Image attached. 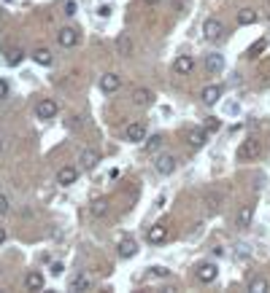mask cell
<instances>
[{
  "mask_svg": "<svg viewBox=\"0 0 270 293\" xmlns=\"http://www.w3.org/2000/svg\"><path fill=\"white\" fill-rule=\"evenodd\" d=\"M268 288H270V285H268L265 277H254L252 283H249V291H252V293H265Z\"/></svg>",
  "mask_w": 270,
  "mask_h": 293,
  "instance_id": "27",
  "label": "cell"
},
{
  "mask_svg": "<svg viewBox=\"0 0 270 293\" xmlns=\"http://www.w3.org/2000/svg\"><path fill=\"white\" fill-rule=\"evenodd\" d=\"M143 3H146V5H157L160 0H143Z\"/></svg>",
  "mask_w": 270,
  "mask_h": 293,
  "instance_id": "38",
  "label": "cell"
},
{
  "mask_svg": "<svg viewBox=\"0 0 270 293\" xmlns=\"http://www.w3.org/2000/svg\"><path fill=\"white\" fill-rule=\"evenodd\" d=\"M62 272H65V266H62L60 261H54V264H51V275H54V277H60Z\"/></svg>",
  "mask_w": 270,
  "mask_h": 293,
  "instance_id": "32",
  "label": "cell"
},
{
  "mask_svg": "<svg viewBox=\"0 0 270 293\" xmlns=\"http://www.w3.org/2000/svg\"><path fill=\"white\" fill-rule=\"evenodd\" d=\"M162 148V135H151L143 140V154H157Z\"/></svg>",
  "mask_w": 270,
  "mask_h": 293,
  "instance_id": "23",
  "label": "cell"
},
{
  "mask_svg": "<svg viewBox=\"0 0 270 293\" xmlns=\"http://www.w3.org/2000/svg\"><path fill=\"white\" fill-rule=\"evenodd\" d=\"M173 70L179 73V76H189V73L195 70V59L189 57V54H181V57L173 62Z\"/></svg>",
  "mask_w": 270,
  "mask_h": 293,
  "instance_id": "17",
  "label": "cell"
},
{
  "mask_svg": "<svg viewBox=\"0 0 270 293\" xmlns=\"http://www.w3.org/2000/svg\"><path fill=\"white\" fill-rule=\"evenodd\" d=\"M8 92H11L8 81H3V78H0V99H5V97H8Z\"/></svg>",
  "mask_w": 270,
  "mask_h": 293,
  "instance_id": "31",
  "label": "cell"
},
{
  "mask_svg": "<svg viewBox=\"0 0 270 293\" xmlns=\"http://www.w3.org/2000/svg\"><path fill=\"white\" fill-rule=\"evenodd\" d=\"M8 210H11V202H8V196H5V194H0V215H5Z\"/></svg>",
  "mask_w": 270,
  "mask_h": 293,
  "instance_id": "30",
  "label": "cell"
},
{
  "mask_svg": "<svg viewBox=\"0 0 270 293\" xmlns=\"http://www.w3.org/2000/svg\"><path fill=\"white\" fill-rule=\"evenodd\" d=\"M206 129H219V121H216V118H211V121H208V126H206Z\"/></svg>",
  "mask_w": 270,
  "mask_h": 293,
  "instance_id": "36",
  "label": "cell"
},
{
  "mask_svg": "<svg viewBox=\"0 0 270 293\" xmlns=\"http://www.w3.org/2000/svg\"><path fill=\"white\" fill-rule=\"evenodd\" d=\"M0 16H3V8H0Z\"/></svg>",
  "mask_w": 270,
  "mask_h": 293,
  "instance_id": "40",
  "label": "cell"
},
{
  "mask_svg": "<svg viewBox=\"0 0 270 293\" xmlns=\"http://www.w3.org/2000/svg\"><path fill=\"white\" fill-rule=\"evenodd\" d=\"M24 288L27 291H43V275L41 272H27V277H24Z\"/></svg>",
  "mask_w": 270,
  "mask_h": 293,
  "instance_id": "20",
  "label": "cell"
},
{
  "mask_svg": "<svg viewBox=\"0 0 270 293\" xmlns=\"http://www.w3.org/2000/svg\"><path fill=\"white\" fill-rule=\"evenodd\" d=\"M22 57H24L22 49H8V54H5V62H8L11 68H16V65L22 62Z\"/></svg>",
  "mask_w": 270,
  "mask_h": 293,
  "instance_id": "28",
  "label": "cell"
},
{
  "mask_svg": "<svg viewBox=\"0 0 270 293\" xmlns=\"http://www.w3.org/2000/svg\"><path fill=\"white\" fill-rule=\"evenodd\" d=\"M124 137L130 140V143H143L149 135H146V124L143 121H133L127 124V129H124Z\"/></svg>",
  "mask_w": 270,
  "mask_h": 293,
  "instance_id": "7",
  "label": "cell"
},
{
  "mask_svg": "<svg viewBox=\"0 0 270 293\" xmlns=\"http://www.w3.org/2000/svg\"><path fill=\"white\" fill-rule=\"evenodd\" d=\"M151 102H154V92H151V89H146V86L133 89V105H135V108H149Z\"/></svg>",
  "mask_w": 270,
  "mask_h": 293,
  "instance_id": "8",
  "label": "cell"
},
{
  "mask_svg": "<svg viewBox=\"0 0 270 293\" xmlns=\"http://www.w3.org/2000/svg\"><path fill=\"white\" fill-rule=\"evenodd\" d=\"M78 41H81V35H78L76 27H62L57 32V43H60L62 49H73V46H78Z\"/></svg>",
  "mask_w": 270,
  "mask_h": 293,
  "instance_id": "3",
  "label": "cell"
},
{
  "mask_svg": "<svg viewBox=\"0 0 270 293\" xmlns=\"http://www.w3.org/2000/svg\"><path fill=\"white\" fill-rule=\"evenodd\" d=\"M200 99H203V105H208V108H214V105L222 99V86H216V84H208L206 89L200 92Z\"/></svg>",
  "mask_w": 270,
  "mask_h": 293,
  "instance_id": "9",
  "label": "cell"
},
{
  "mask_svg": "<svg viewBox=\"0 0 270 293\" xmlns=\"http://www.w3.org/2000/svg\"><path fill=\"white\" fill-rule=\"evenodd\" d=\"M260 154H262V145H260V140H254V137H246L238 145V159L241 162H254V159H260Z\"/></svg>",
  "mask_w": 270,
  "mask_h": 293,
  "instance_id": "1",
  "label": "cell"
},
{
  "mask_svg": "<svg viewBox=\"0 0 270 293\" xmlns=\"http://www.w3.org/2000/svg\"><path fill=\"white\" fill-rule=\"evenodd\" d=\"M252 218H254V207H252V204H246V207L238 212V218H235V226H238V229H246V226L252 223Z\"/></svg>",
  "mask_w": 270,
  "mask_h": 293,
  "instance_id": "22",
  "label": "cell"
},
{
  "mask_svg": "<svg viewBox=\"0 0 270 293\" xmlns=\"http://www.w3.org/2000/svg\"><path fill=\"white\" fill-rule=\"evenodd\" d=\"M68 288H70V291H76V293L89 291V288H92V277H89V275H84V272H76V275L70 277Z\"/></svg>",
  "mask_w": 270,
  "mask_h": 293,
  "instance_id": "13",
  "label": "cell"
},
{
  "mask_svg": "<svg viewBox=\"0 0 270 293\" xmlns=\"http://www.w3.org/2000/svg\"><path fill=\"white\" fill-rule=\"evenodd\" d=\"M114 46H116V54H119V57H133L135 54V41L127 35V32H119Z\"/></svg>",
  "mask_w": 270,
  "mask_h": 293,
  "instance_id": "6",
  "label": "cell"
},
{
  "mask_svg": "<svg viewBox=\"0 0 270 293\" xmlns=\"http://www.w3.org/2000/svg\"><path fill=\"white\" fill-rule=\"evenodd\" d=\"M100 89L105 95H116L122 89V76L119 73H105V76H100Z\"/></svg>",
  "mask_w": 270,
  "mask_h": 293,
  "instance_id": "5",
  "label": "cell"
},
{
  "mask_svg": "<svg viewBox=\"0 0 270 293\" xmlns=\"http://www.w3.org/2000/svg\"><path fill=\"white\" fill-rule=\"evenodd\" d=\"M105 212H108V199H95V202L89 204V215L92 218H105Z\"/></svg>",
  "mask_w": 270,
  "mask_h": 293,
  "instance_id": "21",
  "label": "cell"
},
{
  "mask_svg": "<svg viewBox=\"0 0 270 293\" xmlns=\"http://www.w3.org/2000/svg\"><path fill=\"white\" fill-rule=\"evenodd\" d=\"M116 253H119V258H133L138 253V242L133 237H122L119 239V248H116Z\"/></svg>",
  "mask_w": 270,
  "mask_h": 293,
  "instance_id": "15",
  "label": "cell"
},
{
  "mask_svg": "<svg viewBox=\"0 0 270 293\" xmlns=\"http://www.w3.org/2000/svg\"><path fill=\"white\" fill-rule=\"evenodd\" d=\"M203 32H206L208 41H219V38L225 35V24H222L219 19H206V24H203Z\"/></svg>",
  "mask_w": 270,
  "mask_h": 293,
  "instance_id": "10",
  "label": "cell"
},
{
  "mask_svg": "<svg viewBox=\"0 0 270 293\" xmlns=\"http://www.w3.org/2000/svg\"><path fill=\"white\" fill-rule=\"evenodd\" d=\"M32 59H35L38 65H43V68H49L54 57H51V51H49V49H35V51H32Z\"/></svg>",
  "mask_w": 270,
  "mask_h": 293,
  "instance_id": "25",
  "label": "cell"
},
{
  "mask_svg": "<svg viewBox=\"0 0 270 293\" xmlns=\"http://www.w3.org/2000/svg\"><path fill=\"white\" fill-rule=\"evenodd\" d=\"M216 277H219V266H216L214 261L197 266V280H200V283H214Z\"/></svg>",
  "mask_w": 270,
  "mask_h": 293,
  "instance_id": "11",
  "label": "cell"
},
{
  "mask_svg": "<svg viewBox=\"0 0 270 293\" xmlns=\"http://www.w3.org/2000/svg\"><path fill=\"white\" fill-rule=\"evenodd\" d=\"M3 148H5V140H3V137H0V154H3Z\"/></svg>",
  "mask_w": 270,
  "mask_h": 293,
  "instance_id": "39",
  "label": "cell"
},
{
  "mask_svg": "<svg viewBox=\"0 0 270 293\" xmlns=\"http://www.w3.org/2000/svg\"><path fill=\"white\" fill-rule=\"evenodd\" d=\"M203 65H206L208 73H214V76H216V73L225 70V57H222V54H206V62H203Z\"/></svg>",
  "mask_w": 270,
  "mask_h": 293,
  "instance_id": "18",
  "label": "cell"
},
{
  "mask_svg": "<svg viewBox=\"0 0 270 293\" xmlns=\"http://www.w3.org/2000/svg\"><path fill=\"white\" fill-rule=\"evenodd\" d=\"M97 16L108 19V16H111V5H100V8H97Z\"/></svg>",
  "mask_w": 270,
  "mask_h": 293,
  "instance_id": "33",
  "label": "cell"
},
{
  "mask_svg": "<svg viewBox=\"0 0 270 293\" xmlns=\"http://www.w3.org/2000/svg\"><path fill=\"white\" fill-rule=\"evenodd\" d=\"M65 14L73 16V14H76V3H68V5H65Z\"/></svg>",
  "mask_w": 270,
  "mask_h": 293,
  "instance_id": "34",
  "label": "cell"
},
{
  "mask_svg": "<svg viewBox=\"0 0 270 293\" xmlns=\"http://www.w3.org/2000/svg\"><path fill=\"white\" fill-rule=\"evenodd\" d=\"M203 202H206V207H208V210H216V207L222 204V194H219V191H206Z\"/></svg>",
  "mask_w": 270,
  "mask_h": 293,
  "instance_id": "26",
  "label": "cell"
},
{
  "mask_svg": "<svg viewBox=\"0 0 270 293\" xmlns=\"http://www.w3.org/2000/svg\"><path fill=\"white\" fill-rule=\"evenodd\" d=\"M78 162H81L84 170H95L97 164H100V151L97 148H84L81 156H78Z\"/></svg>",
  "mask_w": 270,
  "mask_h": 293,
  "instance_id": "12",
  "label": "cell"
},
{
  "mask_svg": "<svg viewBox=\"0 0 270 293\" xmlns=\"http://www.w3.org/2000/svg\"><path fill=\"white\" fill-rule=\"evenodd\" d=\"M206 140H208V129H187V143L192 145V148H203L206 145Z\"/></svg>",
  "mask_w": 270,
  "mask_h": 293,
  "instance_id": "16",
  "label": "cell"
},
{
  "mask_svg": "<svg viewBox=\"0 0 270 293\" xmlns=\"http://www.w3.org/2000/svg\"><path fill=\"white\" fill-rule=\"evenodd\" d=\"M78 181V170L76 167H62L60 172H57V183L60 186H73Z\"/></svg>",
  "mask_w": 270,
  "mask_h": 293,
  "instance_id": "19",
  "label": "cell"
},
{
  "mask_svg": "<svg viewBox=\"0 0 270 293\" xmlns=\"http://www.w3.org/2000/svg\"><path fill=\"white\" fill-rule=\"evenodd\" d=\"M154 170L157 175H173L176 172V156L173 154H160L154 162Z\"/></svg>",
  "mask_w": 270,
  "mask_h": 293,
  "instance_id": "4",
  "label": "cell"
},
{
  "mask_svg": "<svg viewBox=\"0 0 270 293\" xmlns=\"http://www.w3.org/2000/svg\"><path fill=\"white\" fill-rule=\"evenodd\" d=\"M3 242H5V229L0 226V245H3Z\"/></svg>",
  "mask_w": 270,
  "mask_h": 293,
  "instance_id": "37",
  "label": "cell"
},
{
  "mask_svg": "<svg viewBox=\"0 0 270 293\" xmlns=\"http://www.w3.org/2000/svg\"><path fill=\"white\" fill-rule=\"evenodd\" d=\"M165 239H168V226H162V223L151 226V229L146 231V242L149 245H162Z\"/></svg>",
  "mask_w": 270,
  "mask_h": 293,
  "instance_id": "14",
  "label": "cell"
},
{
  "mask_svg": "<svg viewBox=\"0 0 270 293\" xmlns=\"http://www.w3.org/2000/svg\"><path fill=\"white\" fill-rule=\"evenodd\" d=\"M170 269H165V266H151L149 269V277H168Z\"/></svg>",
  "mask_w": 270,
  "mask_h": 293,
  "instance_id": "29",
  "label": "cell"
},
{
  "mask_svg": "<svg viewBox=\"0 0 270 293\" xmlns=\"http://www.w3.org/2000/svg\"><path fill=\"white\" fill-rule=\"evenodd\" d=\"M78 126H81V121H78V116L73 118V121H68V129H78Z\"/></svg>",
  "mask_w": 270,
  "mask_h": 293,
  "instance_id": "35",
  "label": "cell"
},
{
  "mask_svg": "<svg viewBox=\"0 0 270 293\" xmlns=\"http://www.w3.org/2000/svg\"><path fill=\"white\" fill-rule=\"evenodd\" d=\"M57 110H60V105L54 102V99H41V102L35 105V116L41 118V121H49V118H54L57 116Z\"/></svg>",
  "mask_w": 270,
  "mask_h": 293,
  "instance_id": "2",
  "label": "cell"
},
{
  "mask_svg": "<svg viewBox=\"0 0 270 293\" xmlns=\"http://www.w3.org/2000/svg\"><path fill=\"white\" fill-rule=\"evenodd\" d=\"M257 19H260V16H257L254 8H243V11H238V24H241V27H249V24H254Z\"/></svg>",
  "mask_w": 270,
  "mask_h": 293,
  "instance_id": "24",
  "label": "cell"
}]
</instances>
